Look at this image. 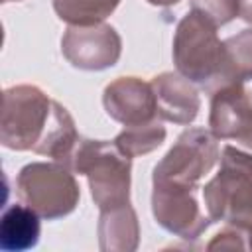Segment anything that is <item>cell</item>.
Instances as JSON below:
<instances>
[{"label": "cell", "mask_w": 252, "mask_h": 252, "mask_svg": "<svg viewBox=\"0 0 252 252\" xmlns=\"http://www.w3.org/2000/svg\"><path fill=\"white\" fill-rule=\"evenodd\" d=\"M77 134L65 108L35 87H14L4 93L2 144L12 150H35L69 158Z\"/></svg>", "instance_id": "1"}, {"label": "cell", "mask_w": 252, "mask_h": 252, "mask_svg": "<svg viewBox=\"0 0 252 252\" xmlns=\"http://www.w3.org/2000/svg\"><path fill=\"white\" fill-rule=\"evenodd\" d=\"M215 30L217 24L213 20L199 10H193L179 22L173 41L177 69L203 87H211L213 81L219 87L236 81L226 45L217 39Z\"/></svg>", "instance_id": "2"}, {"label": "cell", "mask_w": 252, "mask_h": 252, "mask_svg": "<svg viewBox=\"0 0 252 252\" xmlns=\"http://www.w3.org/2000/svg\"><path fill=\"white\" fill-rule=\"evenodd\" d=\"M67 159L73 169L89 175L93 197L100 209L128 205L130 158L116 144L85 140Z\"/></svg>", "instance_id": "3"}, {"label": "cell", "mask_w": 252, "mask_h": 252, "mask_svg": "<svg viewBox=\"0 0 252 252\" xmlns=\"http://www.w3.org/2000/svg\"><path fill=\"white\" fill-rule=\"evenodd\" d=\"M18 193L35 213L55 219L73 211L79 189L69 171L55 163H30L18 175Z\"/></svg>", "instance_id": "4"}, {"label": "cell", "mask_w": 252, "mask_h": 252, "mask_svg": "<svg viewBox=\"0 0 252 252\" xmlns=\"http://www.w3.org/2000/svg\"><path fill=\"white\" fill-rule=\"evenodd\" d=\"M217 159V144L205 130H187L179 136L169 154L156 165L154 181L195 187L197 179Z\"/></svg>", "instance_id": "5"}, {"label": "cell", "mask_w": 252, "mask_h": 252, "mask_svg": "<svg viewBox=\"0 0 252 252\" xmlns=\"http://www.w3.org/2000/svg\"><path fill=\"white\" fill-rule=\"evenodd\" d=\"M211 128L219 138H234L252 146V77L236 79L217 91Z\"/></svg>", "instance_id": "6"}, {"label": "cell", "mask_w": 252, "mask_h": 252, "mask_svg": "<svg viewBox=\"0 0 252 252\" xmlns=\"http://www.w3.org/2000/svg\"><path fill=\"white\" fill-rule=\"evenodd\" d=\"M65 57L81 69H104L120 55V37L110 26L91 24L69 28L63 37Z\"/></svg>", "instance_id": "7"}, {"label": "cell", "mask_w": 252, "mask_h": 252, "mask_svg": "<svg viewBox=\"0 0 252 252\" xmlns=\"http://www.w3.org/2000/svg\"><path fill=\"white\" fill-rule=\"evenodd\" d=\"M104 106L108 114L126 126L146 124L156 116V94L152 85L142 83L134 77L120 79L106 87Z\"/></svg>", "instance_id": "8"}, {"label": "cell", "mask_w": 252, "mask_h": 252, "mask_svg": "<svg viewBox=\"0 0 252 252\" xmlns=\"http://www.w3.org/2000/svg\"><path fill=\"white\" fill-rule=\"evenodd\" d=\"M152 89L156 94L158 112L163 118L187 124L197 116L199 96L185 79L165 73L161 77H156V81L152 83Z\"/></svg>", "instance_id": "9"}, {"label": "cell", "mask_w": 252, "mask_h": 252, "mask_svg": "<svg viewBox=\"0 0 252 252\" xmlns=\"http://www.w3.org/2000/svg\"><path fill=\"white\" fill-rule=\"evenodd\" d=\"M0 236H2V248L4 250L32 248L39 236L37 213L32 207L12 205L2 217Z\"/></svg>", "instance_id": "10"}, {"label": "cell", "mask_w": 252, "mask_h": 252, "mask_svg": "<svg viewBox=\"0 0 252 252\" xmlns=\"http://www.w3.org/2000/svg\"><path fill=\"white\" fill-rule=\"evenodd\" d=\"M61 20L77 26H91L104 20L118 4V0H53Z\"/></svg>", "instance_id": "11"}, {"label": "cell", "mask_w": 252, "mask_h": 252, "mask_svg": "<svg viewBox=\"0 0 252 252\" xmlns=\"http://www.w3.org/2000/svg\"><path fill=\"white\" fill-rule=\"evenodd\" d=\"M165 130L161 124H154V122H146V124H136V126H128V130H124L118 138H116V146L128 156H138V154H146L154 148H158L163 142Z\"/></svg>", "instance_id": "12"}, {"label": "cell", "mask_w": 252, "mask_h": 252, "mask_svg": "<svg viewBox=\"0 0 252 252\" xmlns=\"http://www.w3.org/2000/svg\"><path fill=\"white\" fill-rule=\"evenodd\" d=\"M228 57L232 61L236 79L252 77V30H246L224 41Z\"/></svg>", "instance_id": "13"}, {"label": "cell", "mask_w": 252, "mask_h": 252, "mask_svg": "<svg viewBox=\"0 0 252 252\" xmlns=\"http://www.w3.org/2000/svg\"><path fill=\"white\" fill-rule=\"evenodd\" d=\"M193 8L203 12L217 26H222L238 14V0H193Z\"/></svg>", "instance_id": "14"}, {"label": "cell", "mask_w": 252, "mask_h": 252, "mask_svg": "<svg viewBox=\"0 0 252 252\" xmlns=\"http://www.w3.org/2000/svg\"><path fill=\"white\" fill-rule=\"evenodd\" d=\"M238 14L242 16V20L252 24V0H238Z\"/></svg>", "instance_id": "15"}, {"label": "cell", "mask_w": 252, "mask_h": 252, "mask_svg": "<svg viewBox=\"0 0 252 252\" xmlns=\"http://www.w3.org/2000/svg\"><path fill=\"white\" fill-rule=\"evenodd\" d=\"M152 4H171V2H177V0H148Z\"/></svg>", "instance_id": "16"}, {"label": "cell", "mask_w": 252, "mask_h": 252, "mask_svg": "<svg viewBox=\"0 0 252 252\" xmlns=\"http://www.w3.org/2000/svg\"><path fill=\"white\" fill-rule=\"evenodd\" d=\"M6 2H8V0H6Z\"/></svg>", "instance_id": "17"}]
</instances>
